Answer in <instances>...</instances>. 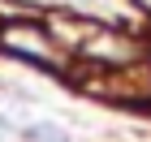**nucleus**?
Masks as SVG:
<instances>
[{
  "instance_id": "f257e3e1",
  "label": "nucleus",
  "mask_w": 151,
  "mask_h": 142,
  "mask_svg": "<svg viewBox=\"0 0 151 142\" xmlns=\"http://www.w3.org/2000/svg\"><path fill=\"white\" fill-rule=\"evenodd\" d=\"M22 138H65V129L60 125H52V121H39V125H30V129H17Z\"/></svg>"
}]
</instances>
